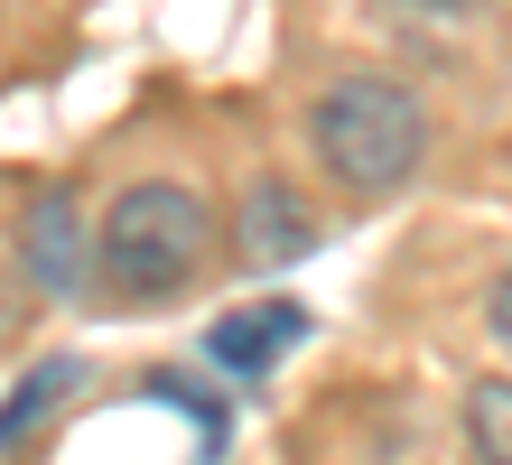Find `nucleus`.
I'll list each match as a JSON object with an SVG mask.
<instances>
[{
  "label": "nucleus",
  "mask_w": 512,
  "mask_h": 465,
  "mask_svg": "<svg viewBox=\"0 0 512 465\" xmlns=\"http://www.w3.org/2000/svg\"><path fill=\"white\" fill-rule=\"evenodd\" d=\"M205 252H215V214L177 177L122 186V196L103 205V224H94V261H103V279L122 298H177L205 270Z\"/></svg>",
  "instance_id": "obj_1"
},
{
  "label": "nucleus",
  "mask_w": 512,
  "mask_h": 465,
  "mask_svg": "<svg viewBox=\"0 0 512 465\" xmlns=\"http://www.w3.org/2000/svg\"><path fill=\"white\" fill-rule=\"evenodd\" d=\"M308 140L336 186H354V196H391V186H410L419 159H429V112H419L410 84L391 75H345L317 93L308 112Z\"/></svg>",
  "instance_id": "obj_2"
},
{
  "label": "nucleus",
  "mask_w": 512,
  "mask_h": 465,
  "mask_svg": "<svg viewBox=\"0 0 512 465\" xmlns=\"http://www.w3.org/2000/svg\"><path fill=\"white\" fill-rule=\"evenodd\" d=\"M19 270L38 298H75L84 270H94V233H84V205L66 196V186H38L19 214Z\"/></svg>",
  "instance_id": "obj_3"
},
{
  "label": "nucleus",
  "mask_w": 512,
  "mask_h": 465,
  "mask_svg": "<svg viewBox=\"0 0 512 465\" xmlns=\"http://www.w3.org/2000/svg\"><path fill=\"white\" fill-rule=\"evenodd\" d=\"M289 345H308V307H298V298H252V307H233V317L205 326L215 372H243V382H261Z\"/></svg>",
  "instance_id": "obj_4"
},
{
  "label": "nucleus",
  "mask_w": 512,
  "mask_h": 465,
  "mask_svg": "<svg viewBox=\"0 0 512 465\" xmlns=\"http://www.w3.org/2000/svg\"><path fill=\"white\" fill-rule=\"evenodd\" d=\"M233 252H243V270H280L298 252H317V214L298 205V186H280V177L252 186V196H243V224H233Z\"/></svg>",
  "instance_id": "obj_5"
},
{
  "label": "nucleus",
  "mask_w": 512,
  "mask_h": 465,
  "mask_svg": "<svg viewBox=\"0 0 512 465\" xmlns=\"http://www.w3.org/2000/svg\"><path fill=\"white\" fill-rule=\"evenodd\" d=\"M75 382H84V363H66V354H56V363H38L10 400H0V447H10V438H28V428H38V410H47V400H66Z\"/></svg>",
  "instance_id": "obj_6"
},
{
  "label": "nucleus",
  "mask_w": 512,
  "mask_h": 465,
  "mask_svg": "<svg viewBox=\"0 0 512 465\" xmlns=\"http://www.w3.org/2000/svg\"><path fill=\"white\" fill-rule=\"evenodd\" d=\"M466 447H475V465H512V382L466 391Z\"/></svg>",
  "instance_id": "obj_7"
},
{
  "label": "nucleus",
  "mask_w": 512,
  "mask_h": 465,
  "mask_svg": "<svg viewBox=\"0 0 512 465\" xmlns=\"http://www.w3.org/2000/svg\"><path fill=\"white\" fill-rule=\"evenodd\" d=\"M485 317H494V335H503V345H512V270L494 279V307H485Z\"/></svg>",
  "instance_id": "obj_8"
}]
</instances>
